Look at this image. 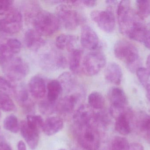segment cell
<instances>
[{"instance_id": "cell-1", "label": "cell", "mask_w": 150, "mask_h": 150, "mask_svg": "<svg viewBox=\"0 0 150 150\" xmlns=\"http://www.w3.org/2000/svg\"><path fill=\"white\" fill-rule=\"evenodd\" d=\"M114 53L115 57L123 61L132 73L141 67V60L136 47L126 40H120L115 44Z\"/></svg>"}, {"instance_id": "cell-2", "label": "cell", "mask_w": 150, "mask_h": 150, "mask_svg": "<svg viewBox=\"0 0 150 150\" xmlns=\"http://www.w3.org/2000/svg\"><path fill=\"white\" fill-rule=\"evenodd\" d=\"M2 69L9 81L22 80L29 73L28 64L23 59L14 56L0 60Z\"/></svg>"}, {"instance_id": "cell-3", "label": "cell", "mask_w": 150, "mask_h": 150, "mask_svg": "<svg viewBox=\"0 0 150 150\" xmlns=\"http://www.w3.org/2000/svg\"><path fill=\"white\" fill-rule=\"evenodd\" d=\"M34 29L42 36H51L57 32L61 24L56 15L41 10L33 19Z\"/></svg>"}, {"instance_id": "cell-4", "label": "cell", "mask_w": 150, "mask_h": 150, "mask_svg": "<svg viewBox=\"0 0 150 150\" xmlns=\"http://www.w3.org/2000/svg\"><path fill=\"white\" fill-rule=\"evenodd\" d=\"M77 140L81 148L88 150H97L100 145V134L94 124L76 127Z\"/></svg>"}, {"instance_id": "cell-5", "label": "cell", "mask_w": 150, "mask_h": 150, "mask_svg": "<svg viewBox=\"0 0 150 150\" xmlns=\"http://www.w3.org/2000/svg\"><path fill=\"white\" fill-rule=\"evenodd\" d=\"M63 3L58 5L56 8V16L61 25H62L66 30L74 31L82 23V17L71 6Z\"/></svg>"}, {"instance_id": "cell-6", "label": "cell", "mask_w": 150, "mask_h": 150, "mask_svg": "<svg viewBox=\"0 0 150 150\" xmlns=\"http://www.w3.org/2000/svg\"><path fill=\"white\" fill-rule=\"evenodd\" d=\"M106 64V58L102 52L96 50L86 54L82 60L81 69L88 76L98 75Z\"/></svg>"}, {"instance_id": "cell-7", "label": "cell", "mask_w": 150, "mask_h": 150, "mask_svg": "<svg viewBox=\"0 0 150 150\" xmlns=\"http://www.w3.org/2000/svg\"><path fill=\"white\" fill-rule=\"evenodd\" d=\"M40 63L44 70L52 71L65 68L68 62L63 55L55 49H51L41 55Z\"/></svg>"}, {"instance_id": "cell-8", "label": "cell", "mask_w": 150, "mask_h": 150, "mask_svg": "<svg viewBox=\"0 0 150 150\" xmlns=\"http://www.w3.org/2000/svg\"><path fill=\"white\" fill-rule=\"evenodd\" d=\"M92 20L103 31L111 33L115 27V18L112 8L105 10H94L91 13Z\"/></svg>"}, {"instance_id": "cell-9", "label": "cell", "mask_w": 150, "mask_h": 150, "mask_svg": "<svg viewBox=\"0 0 150 150\" xmlns=\"http://www.w3.org/2000/svg\"><path fill=\"white\" fill-rule=\"evenodd\" d=\"M117 19L120 31L125 35L127 31L137 16L130 8L129 1H122L118 5Z\"/></svg>"}, {"instance_id": "cell-10", "label": "cell", "mask_w": 150, "mask_h": 150, "mask_svg": "<svg viewBox=\"0 0 150 150\" xmlns=\"http://www.w3.org/2000/svg\"><path fill=\"white\" fill-rule=\"evenodd\" d=\"M23 16L20 11L13 10L0 19V32L9 34L19 32L23 27Z\"/></svg>"}, {"instance_id": "cell-11", "label": "cell", "mask_w": 150, "mask_h": 150, "mask_svg": "<svg viewBox=\"0 0 150 150\" xmlns=\"http://www.w3.org/2000/svg\"><path fill=\"white\" fill-rule=\"evenodd\" d=\"M80 42L84 48L91 51H96L101 46L98 34L87 25H84L81 28Z\"/></svg>"}, {"instance_id": "cell-12", "label": "cell", "mask_w": 150, "mask_h": 150, "mask_svg": "<svg viewBox=\"0 0 150 150\" xmlns=\"http://www.w3.org/2000/svg\"><path fill=\"white\" fill-rule=\"evenodd\" d=\"M22 44L17 39L0 36V60L14 56L21 50Z\"/></svg>"}, {"instance_id": "cell-13", "label": "cell", "mask_w": 150, "mask_h": 150, "mask_svg": "<svg viewBox=\"0 0 150 150\" xmlns=\"http://www.w3.org/2000/svg\"><path fill=\"white\" fill-rule=\"evenodd\" d=\"M95 114L93 109L89 105H81L75 112L73 116L76 127H83L94 124Z\"/></svg>"}, {"instance_id": "cell-14", "label": "cell", "mask_w": 150, "mask_h": 150, "mask_svg": "<svg viewBox=\"0 0 150 150\" xmlns=\"http://www.w3.org/2000/svg\"><path fill=\"white\" fill-rule=\"evenodd\" d=\"M20 130L22 136L30 149L35 150L39 141V131L30 127L26 121H24L20 123Z\"/></svg>"}, {"instance_id": "cell-15", "label": "cell", "mask_w": 150, "mask_h": 150, "mask_svg": "<svg viewBox=\"0 0 150 150\" xmlns=\"http://www.w3.org/2000/svg\"><path fill=\"white\" fill-rule=\"evenodd\" d=\"M80 97L81 95L78 93L63 97L56 105V111L63 114L71 113Z\"/></svg>"}, {"instance_id": "cell-16", "label": "cell", "mask_w": 150, "mask_h": 150, "mask_svg": "<svg viewBox=\"0 0 150 150\" xmlns=\"http://www.w3.org/2000/svg\"><path fill=\"white\" fill-rule=\"evenodd\" d=\"M29 90L33 97L43 98L47 92V85L45 79L39 75L33 77L29 82Z\"/></svg>"}, {"instance_id": "cell-17", "label": "cell", "mask_w": 150, "mask_h": 150, "mask_svg": "<svg viewBox=\"0 0 150 150\" xmlns=\"http://www.w3.org/2000/svg\"><path fill=\"white\" fill-rule=\"evenodd\" d=\"M24 41L27 47L37 51L45 46V41L43 36L35 29H29L25 34Z\"/></svg>"}, {"instance_id": "cell-18", "label": "cell", "mask_w": 150, "mask_h": 150, "mask_svg": "<svg viewBox=\"0 0 150 150\" xmlns=\"http://www.w3.org/2000/svg\"><path fill=\"white\" fill-rule=\"evenodd\" d=\"M108 96L111 102V107L119 109L127 107L128 100L127 96L120 88L112 87L108 91Z\"/></svg>"}, {"instance_id": "cell-19", "label": "cell", "mask_w": 150, "mask_h": 150, "mask_svg": "<svg viewBox=\"0 0 150 150\" xmlns=\"http://www.w3.org/2000/svg\"><path fill=\"white\" fill-rule=\"evenodd\" d=\"M105 78L110 83L115 85L120 84L123 73L120 65L114 62L110 63L107 66L104 72Z\"/></svg>"}, {"instance_id": "cell-20", "label": "cell", "mask_w": 150, "mask_h": 150, "mask_svg": "<svg viewBox=\"0 0 150 150\" xmlns=\"http://www.w3.org/2000/svg\"><path fill=\"white\" fill-rule=\"evenodd\" d=\"M142 20L138 17L130 26L125 35L131 39L143 42L146 31V26L142 22Z\"/></svg>"}, {"instance_id": "cell-21", "label": "cell", "mask_w": 150, "mask_h": 150, "mask_svg": "<svg viewBox=\"0 0 150 150\" xmlns=\"http://www.w3.org/2000/svg\"><path fill=\"white\" fill-rule=\"evenodd\" d=\"M131 117V112L128 108L115 119V129L119 134L122 135H127L131 133V128L129 122Z\"/></svg>"}, {"instance_id": "cell-22", "label": "cell", "mask_w": 150, "mask_h": 150, "mask_svg": "<svg viewBox=\"0 0 150 150\" xmlns=\"http://www.w3.org/2000/svg\"><path fill=\"white\" fill-rule=\"evenodd\" d=\"M78 41V38L77 36L63 33L56 38L55 45L58 49H66L69 52L75 48H77L76 45Z\"/></svg>"}, {"instance_id": "cell-23", "label": "cell", "mask_w": 150, "mask_h": 150, "mask_svg": "<svg viewBox=\"0 0 150 150\" xmlns=\"http://www.w3.org/2000/svg\"><path fill=\"white\" fill-rule=\"evenodd\" d=\"M64 123L62 119L56 116L49 117L44 122L43 130L46 135L50 136L59 133L63 128Z\"/></svg>"}, {"instance_id": "cell-24", "label": "cell", "mask_w": 150, "mask_h": 150, "mask_svg": "<svg viewBox=\"0 0 150 150\" xmlns=\"http://www.w3.org/2000/svg\"><path fill=\"white\" fill-rule=\"evenodd\" d=\"M82 55L81 49L75 48L69 52L68 64L69 69L74 74H78L82 67Z\"/></svg>"}, {"instance_id": "cell-25", "label": "cell", "mask_w": 150, "mask_h": 150, "mask_svg": "<svg viewBox=\"0 0 150 150\" xmlns=\"http://www.w3.org/2000/svg\"><path fill=\"white\" fill-rule=\"evenodd\" d=\"M62 89L67 92H71L74 90L77 85V80L74 74L65 72L60 75L58 79Z\"/></svg>"}, {"instance_id": "cell-26", "label": "cell", "mask_w": 150, "mask_h": 150, "mask_svg": "<svg viewBox=\"0 0 150 150\" xmlns=\"http://www.w3.org/2000/svg\"><path fill=\"white\" fill-rule=\"evenodd\" d=\"M62 91V87L58 80H51L47 85V100L55 103Z\"/></svg>"}, {"instance_id": "cell-27", "label": "cell", "mask_w": 150, "mask_h": 150, "mask_svg": "<svg viewBox=\"0 0 150 150\" xmlns=\"http://www.w3.org/2000/svg\"><path fill=\"white\" fill-rule=\"evenodd\" d=\"M88 105L93 109L102 110L105 106V99L103 95L98 92H91L88 97Z\"/></svg>"}, {"instance_id": "cell-28", "label": "cell", "mask_w": 150, "mask_h": 150, "mask_svg": "<svg viewBox=\"0 0 150 150\" xmlns=\"http://www.w3.org/2000/svg\"><path fill=\"white\" fill-rule=\"evenodd\" d=\"M4 129L11 133L16 134L20 130V125L16 116L11 114L7 116L3 122Z\"/></svg>"}, {"instance_id": "cell-29", "label": "cell", "mask_w": 150, "mask_h": 150, "mask_svg": "<svg viewBox=\"0 0 150 150\" xmlns=\"http://www.w3.org/2000/svg\"><path fill=\"white\" fill-rule=\"evenodd\" d=\"M137 15L142 19L150 16V1L138 0L136 1Z\"/></svg>"}, {"instance_id": "cell-30", "label": "cell", "mask_w": 150, "mask_h": 150, "mask_svg": "<svg viewBox=\"0 0 150 150\" xmlns=\"http://www.w3.org/2000/svg\"><path fill=\"white\" fill-rule=\"evenodd\" d=\"M0 108L6 112L16 111V105L7 94L0 93Z\"/></svg>"}, {"instance_id": "cell-31", "label": "cell", "mask_w": 150, "mask_h": 150, "mask_svg": "<svg viewBox=\"0 0 150 150\" xmlns=\"http://www.w3.org/2000/svg\"><path fill=\"white\" fill-rule=\"evenodd\" d=\"M28 126L35 130L39 131L42 130L45 121L40 115H33L29 114L27 116L26 121Z\"/></svg>"}, {"instance_id": "cell-32", "label": "cell", "mask_w": 150, "mask_h": 150, "mask_svg": "<svg viewBox=\"0 0 150 150\" xmlns=\"http://www.w3.org/2000/svg\"><path fill=\"white\" fill-rule=\"evenodd\" d=\"M129 143L126 138L115 136L112 141L110 150H129Z\"/></svg>"}, {"instance_id": "cell-33", "label": "cell", "mask_w": 150, "mask_h": 150, "mask_svg": "<svg viewBox=\"0 0 150 150\" xmlns=\"http://www.w3.org/2000/svg\"><path fill=\"white\" fill-rule=\"evenodd\" d=\"M14 95L22 105L29 100L28 91L23 85L15 86Z\"/></svg>"}, {"instance_id": "cell-34", "label": "cell", "mask_w": 150, "mask_h": 150, "mask_svg": "<svg viewBox=\"0 0 150 150\" xmlns=\"http://www.w3.org/2000/svg\"><path fill=\"white\" fill-rule=\"evenodd\" d=\"M137 75L141 83L145 88L150 85V70L148 68H139L136 71Z\"/></svg>"}, {"instance_id": "cell-35", "label": "cell", "mask_w": 150, "mask_h": 150, "mask_svg": "<svg viewBox=\"0 0 150 150\" xmlns=\"http://www.w3.org/2000/svg\"><path fill=\"white\" fill-rule=\"evenodd\" d=\"M15 86L4 77H0V92L7 95H14Z\"/></svg>"}, {"instance_id": "cell-36", "label": "cell", "mask_w": 150, "mask_h": 150, "mask_svg": "<svg viewBox=\"0 0 150 150\" xmlns=\"http://www.w3.org/2000/svg\"><path fill=\"white\" fill-rule=\"evenodd\" d=\"M55 103H52L50 101H41L39 104V107L41 113L47 115L52 114L54 111H56V105Z\"/></svg>"}, {"instance_id": "cell-37", "label": "cell", "mask_w": 150, "mask_h": 150, "mask_svg": "<svg viewBox=\"0 0 150 150\" xmlns=\"http://www.w3.org/2000/svg\"><path fill=\"white\" fill-rule=\"evenodd\" d=\"M13 2L11 0H0V15H7L12 11Z\"/></svg>"}, {"instance_id": "cell-38", "label": "cell", "mask_w": 150, "mask_h": 150, "mask_svg": "<svg viewBox=\"0 0 150 150\" xmlns=\"http://www.w3.org/2000/svg\"><path fill=\"white\" fill-rule=\"evenodd\" d=\"M138 126L142 131L150 133V115H145L140 119Z\"/></svg>"}, {"instance_id": "cell-39", "label": "cell", "mask_w": 150, "mask_h": 150, "mask_svg": "<svg viewBox=\"0 0 150 150\" xmlns=\"http://www.w3.org/2000/svg\"><path fill=\"white\" fill-rule=\"evenodd\" d=\"M143 43L147 48L150 50V24L146 26V31Z\"/></svg>"}, {"instance_id": "cell-40", "label": "cell", "mask_w": 150, "mask_h": 150, "mask_svg": "<svg viewBox=\"0 0 150 150\" xmlns=\"http://www.w3.org/2000/svg\"><path fill=\"white\" fill-rule=\"evenodd\" d=\"M97 1L93 0L79 1V6H83L88 8H92L97 4Z\"/></svg>"}, {"instance_id": "cell-41", "label": "cell", "mask_w": 150, "mask_h": 150, "mask_svg": "<svg viewBox=\"0 0 150 150\" xmlns=\"http://www.w3.org/2000/svg\"><path fill=\"white\" fill-rule=\"evenodd\" d=\"M129 149L130 150H144L142 145L138 143H133L129 144Z\"/></svg>"}, {"instance_id": "cell-42", "label": "cell", "mask_w": 150, "mask_h": 150, "mask_svg": "<svg viewBox=\"0 0 150 150\" xmlns=\"http://www.w3.org/2000/svg\"><path fill=\"white\" fill-rule=\"evenodd\" d=\"M0 150H12L10 146L4 141H0Z\"/></svg>"}, {"instance_id": "cell-43", "label": "cell", "mask_w": 150, "mask_h": 150, "mask_svg": "<svg viewBox=\"0 0 150 150\" xmlns=\"http://www.w3.org/2000/svg\"><path fill=\"white\" fill-rule=\"evenodd\" d=\"M18 150H26L25 143L23 141H20L18 143Z\"/></svg>"}, {"instance_id": "cell-44", "label": "cell", "mask_w": 150, "mask_h": 150, "mask_svg": "<svg viewBox=\"0 0 150 150\" xmlns=\"http://www.w3.org/2000/svg\"><path fill=\"white\" fill-rule=\"evenodd\" d=\"M146 90L147 98L150 102V85L146 87Z\"/></svg>"}, {"instance_id": "cell-45", "label": "cell", "mask_w": 150, "mask_h": 150, "mask_svg": "<svg viewBox=\"0 0 150 150\" xmlns=\"http://www.w3.org/2000/svg\"><path fill=\"white\" fill-rule=\"evenodd\" d=\"M146 65H147L148 68L150 70V54L148 56L146 61Z\"/></svg>"}, {"instance_id": "cell-46", "label": "cell", "mask_w": 150, "mask_h": 150, "mask_svg": "<svg viewBox=\"0 0 150 150\" xmlns=\"http://www.w3.org/2000/svg\"><path fill=\"white\" fill-rule=\"evenodd\" d=\"M146 139L150 144V133H147L146 135Z\"/></svg>"}, {"instance_id": "cell-47", "label": "cell", "mask_w": 150, "mask_h": 150, "mask_svg": "<svg viewBox=\"0 0 150 150\" xmlns=\"http://www.w3.org/2000/svg\"><path fill=\"white\" fill-rule=\"evenodd\" d=\"M59 150H66L65 149H59Z\"/></svg>"}, {"instance_id": "cell-48", "label": "cell", "mask_w": 150, "mask_h": 150, "mask_svg": "<svg viewBox=\"0 0 150 150\" xmlns=\"http://www.w3.org/2000/svg\"><path fill=\"white\" fill-rule=\"evenodd\" d=\"M129 150H130V149H129Z\"/></svg>"}]
</instances>
